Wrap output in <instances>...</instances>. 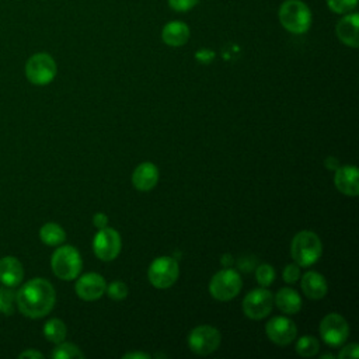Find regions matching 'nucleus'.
<instances>
[{"mask_svg":"<svg viewBox=\"0 0 359 359\" xmlns=\"http://www.w3.org/2000/svg\"><path fill=\"white\" fill-rule=\"evenodd\" d=\"M56 294L49 280L34 278L24 283L15 293L18 310L29 318L45 317L55 306Z\"/></svg>","mask_w":359,"mask_h":359,"instance_id":"f257e3e1","label":"nucleus"},{"mask_svg":"<svg viewBox=\"0 0 359 359\" xmlns=\"http://www.w3.org/2000/svg\"><path fill=\"white\" fill-rule=\"evenodd\" d=\"M290 254L299 266H310L316 264L323 254V245L318 236L310 230L299 231L292 240Z\"/></svg>","mask_w":359,"mask_h":359,"instance_id":"f03ea898","label":"nucleus"},{"mask_svg":"<svg viewBox=\"0 0 359 359\" xmlns=\"http://www.w3.org/2000/svg\"><path fill=\"white\" fill-rule=\"evenodd\" d=\"M279 21L292 34H303L311 25L310 8L300 0H286L279 8Z\"/></svg>","mask_w":359,"mask_h":359,"instance_id":"7ed1b4c3","label":"nucleus"},{"mask_svg":"<svg viewBox=\"0 0 359 359\" xmlns=\"http://www.w3.org/2000/svg\"><path fill=\"white\" fill-rule=\"evenodd\" d=\"M53 273L62 280L76 279L81 271L83 262L80 252L73 245H62L55 250L50 258Z\"/></svg>","mask_w":359,"mask_h":359,"instance_id":"20e7f679","label":"nucleus"},{"mask_svg":"<svg viewBox=\"0 0 359 359\" xmlns=\"http://www.w3.org/2000/svg\"><path fill=\"white\" fill-rule=\"evenodd\" d=\"M241 286L243 282L240 273L231 268H224L212 276L209 282V293L216 300L227 302L240 293Z\"/></svg>","mask_w":359,"mask_h":359,"instance_id":"39448f33","label":"nucleus"},{"mask_svg":"<svg viewBox=\"0 0 359 359\" xmlns=\"http://www.w3.org/2000/svg\"><path fill=\"white\" fill-rule=\"evenodd\" d=\"M27 79L36 86L49 84L56 76V63L48 53H35L25 63Z\"/></svg>","mask_w":359,"mask_h":359,"instance_id":"423d86ee","label":"nucleus"},{"mask_svg":"<svg viewBox=\"0 0 359 359\" xmlns=\"http://www.w3.org/2000/svg\"><path fill=\"white\" fill-rule=\"evenodd\" d=\"M180 275L178 262L171 257L156 258L147 271L150 283L157 289H167L175 283Z\"/></svg>","mask_w":359,"mask_h":359,"instance_id":"0eeeda50","label":"nucleus"},{"mask_svg":"<svg viewBox=\"0 0 359 359\" xmlns=\"http://www.w3.org/2000/svg\"><path fill=\"white\" fill-rule=\"evenodd\" d=\"M222 337L217 328L212 325H198L188 335V346L196 355H209L220 345Z\"/></svg>","mask_w":359,"mask_h":359,"instance_id":"6e6552de","label":"nucleus"},{"mask_svg":"<svg viewBox=\"0 0 359 359\" xmlns=\"http://www.w3.org/2000/svg\"><path fill=\"white\" fill-rule=\"evenodd\" d=\"M273 307V296L265 287L252 289L243 300V311L251 320L265 318Z\"/></svg>","mask_w":359,"mask_h":359,"instance_id":"1a4fd4ad","label":"nucleus"},{"mask_svg":"<svg viewBox=\"0 0 359 359\" xmlns=\"http://www.w3.org/2000/svg\"><path fill=\"white\" fill-rule=\"evenodd\" d=\"M320 335L327 345L339 346L348 339L349 325L341 314L330 313L320 323Z\"/></svg>","mask_w":359,"mask_h":359,"instance_id":"9d476101","label":"nucleus"},{"mask_svg":"<svg viewBox=\"0 0 359 359\" xmlns=\"http://www.w3.org/2000/svg\"><path fill=\"white\" fill-rule=\"evenodd\" d=\"M93 250L98 259L112 261L121 251V236L115 229L104 227L98 229V233L93 240Z\"/></svg>","mask_w":359,"mask_h":359,"instance_id":"9b49d317","label":"nucleus"},{"mask_svg":"<svg viewBox=\"0 0 359 359\" xmlns=\"http://www.w3.org/2000/svg\"><path fill=\"white\" fill-rule=\"evenodd\" d=\"M266 337L276 345H289L297 334L296 324L283 316L272 317L265 325Z\"/></svg>","mask_w":359,"mask_h":359,"instance_id":"f8f14e48","label":"nucleus"},{"mask_svg":"<svg viewBox=\"0 0 359 359\" xmlns=\"http://www.w3.org/2000/svg\"><path fill=\"white\" fill-rule=\"evenodd\" d=\"M74 289L80 299L87 300V302L97 300L105 293L107 282H105L104 276H101L100 273L90 272V273H86L79 278Z\"/></svg>","mask_w":359,"mask_h":359,"instance_id":"ddd939ff","label":"nucleus"},{"mask_svg":"<svg viewBox=\"0 0 359 359\" xmlns=\"http://www.w3.org/2000/svg\"><path fill=\"white\" fill-rule=\"evenodd\" d=\"M334 184L337 189L348 196H358L359 194V172L356 165H342L335 170Z\"/></svg>","mask_w":359,"mask_h":359,"instance_id":"4468645a","label":"nucleus"},{"mask_svg":"<svg viewBox=\"0 0 359 359\" xmlns=\"http://www.w3.org/2000/svg\"><path fill=\"white\" fill-rule=\"evenodd\" d=\"M158 182V170L153 163L139 164L132 174V184L140 192L151 191Z\"/></svg>","mask_w":359,"mask_h":359,"instance_id":"2eb2a0df","label":"nucleus"},{"mask_svg":"<svg viewBox=\"0 0 359 359\" xmlns=\"http://www.w3.org/2000/svg\"><path fill=\"white\" fill-rule=\"evenodd\" d=\"M24 278L21 262L11 255L0 258V282L7 287L17 286Z\"/></svg>","mask_w":359,"mask_h":359,"instance_id":"dca6fc26","label":"nucleus"},{"mask_svg":"<svg viewBox=\"0 0 359 359\" xmlns=\"http://www.w3.org/2000/svg\"><path fill=\"white\" fill-rule=\"evenodd\" d=\"M302 290L311 300H320L327 294L328 285L325 278L314 271H307L302 278Z\"/></svg>","mask_w":359,"mask_h":359,"instance_id":"f3484780","label":"nucleus"},{"mask_svg":"<svg viewBox=\"0 0 359 359\" xmlns=\"http://www.w3.org/2000/svg\"><path fill=\"white\" fill-rule=\"evenodd\" d=\"M358 25H359V15L351 14L344 18H341L337 24L335 32L337 36L344 42L345 45L351 48H358L359 38H358Z\"/></svg>","mask_w":359,"mask_h":359,"instance_id":"a211bd4d","label":"nucleus"},{"mask_svg":"<svg viewBox=\"0 0 359 359\" xmlns=\"http://www.w3.org/2000/svg\"><path fill=\"white\" fill-rule=\"evenodd\" d=\"M276 307L285 314H296L302 309V297L292 287H282L273 297Z\"/></svg>","mask_w":359,"mask_h":359,"instance_id":"6ab92c4d","label":"nucleus"},{"mask_svg":"<svg viewBox=\"0 0 359 359\" xmlns=\"http://www.w3.org/2000/svg\"><path fill=\"white\" fill-rule=\"evenodd\" d=\"M163 41L170 46H181L189 38V28L182 21H171L163 28Z\"/></svg>","mask_w":359,"mask_h":359,"instance_id":"aec40b11","label":"nucleus"},{"mask_svg":"<svg viewBox=\"0 0 359 359\" xmlns=\"http://www.w3.org/2000/svg\"><path fill=\"white\" fill-rule=\"evenodd\" d=\"M39 238L46 245H59L66 240V233L57 223L49 222L41 227Z\"/></svg>","mask_w":359,"mask_h":359,"instance_id":"412c9836","label":"nucleus"},{"mask_svg":"<svg viewBox=\"0 0 359 359\" xmlns=\"http://www.w3.org/2000/svg\"><path fill=\"white\" fill-rule=\"evenodd\" d=\"M66 325L62 320L59 318H50L46 321L45 327H43V335L48 341L53 342V344H59L66 338Z\"/></svg>","mask_w":359,"mask_h":359,"instance_id":"4be33fe9","label":"nucleus"},{"mask_svg":"<svg viewBox=\"0 0 359 359\" xmlns=\"http://www.w3.org/2000/svg\"><path fill=\"white\" fill-rule=\"evenodd\" d=\"M52 358L55 359H74V358H84V353L80 351L79 346H76L74 344L70 342H59L57 346L53 349L52 352Z\"/></svg>","mask_w":359,"mask_h":359,"instance_id":"5701e85b","label":"nucleus"},{"mask_svg":"<svg viewBox=\"0 0 359 359\" xmlns=\"http://www.w3.org/2000/svg\"><path fill=\"white\" fill-rule=\"evenodd\" d=\"M318 349H320V344L317 338H314L313 335L300 337L299 341L296 342V352L303 358L314 356L318 352Z\"/></svg>","mask_w":359,"mask_h":359,"instance_id":"b1692460","label":"nucleus"},{"mask_svg":"<svg viewBox=\"0 0 359 359\" xmlns=\"http://www.w3.org/2000/svg\"><path fill=\"white\" fill-rule=\"evenodd\" d=\"M15 304V293L7 286H0V313L10 316L14 313Z\"/></svg>","mask_w":359,"mask_h":359,"instance_id":"393cba45","label":"nucleus"},{"mask_svg":"<svg viewBox=\"0 0 359 359\" xmlns=\"http://www.w3.org/2000/svg\"><path fill=\"white\" fill-rule=\"evenodd\" d=\"M255 279H257V282L261 286H264V287L269 286L275 280V269H273V266L269 265V264L258 265L255 268Z\"/></svg>","mask_w":359,"mask_h":359,"instance_id":"a878e982","label":"nucleus"},{"mask_svg":"<svg viewBox=\"0 0 359 359\" xmlns=\"http://www.w3.org/2000/svg\"><path fill=\"white\" fill-rule=\"evenodd\" d=\"M128 286L122 280H114L109 283L105 289V293L112 299V300H123L128 296Z\"/></svg>","mask_w":359,"mask_h":359,"instance_id":"bb28decb","label":"nucleus"},{"mask_svg":"<svg viewBox=\"0 0 359 359\" xmlns=\"http://www.w3.org/2000/svg\"><path fill=\"white\" fill-rule=\"evenodd\" d=\"M356 1L358 0H327V4L334 13L342 14L353 10L356 7Z\"/></svg>","mask_w":359,"mask_h":359,"instance_id":"cd10ccee","label":"nucleus"},{"mask_svg":"<svg viewBox=\"0 0 359 359\" xmlns=\"http://www.w3.org/2000/svg\"><path fill=\"white\" fill-rule=\"evenodd\" d=\"M300 278V266L297 264H289L283 269V280L286 283H294Z\"/></svg>","mask_w":359,"mask_h":359,"instance_id":"c85d7f7f","label":"nucleus"},{"mask_svg":"<svg viewBox=\"0 0 359 359\" xmlns=\"http://www.w3.org/2000/svg\"><path fill=\"white\" fill-rule=\"evenodd\" d=\"M338 358L339 359H356V358H359V345L355 344V342L345 345L339 351Z\"/></svg>","mask_w":359,"mask_h":359,"instance_id":"c756f323","label":"nucleus"},{"mask_svg":"<svg viewBox=\"0 0 359 359\" xmlns=\"http://www.w3.org/2000/svg\"><path fill=\"white\" fill-rule=\"evenodd\" d=\"M199 0H168V4L175 11H188L198 4Z\"/></svg>","mask_w":359,"mask_h":359,"instance_id":"7c9ffc66","label":"nucleus"},{"mask_svg":"<svg viewBox=\"0 0 359 359\" xmlns=\"http://www.w3.org/2000/svg\"><path fill=\"white\" fill-rule=\"evenodd\" d=\"M238 268L244 272H250L255 268V259L252 257H241L238 259Z\"/></svg>","mask_w":359,"mask_h":359,"instance_id":"2f4dec72","label":"nucleus"},{"mask_svg":"<svg viewBox=\"0 0 359 359\" xmlns=\"http://www.w3.org/2000/svg\"><path fill=\"white\" fill-rule=\"evenodd\" d=\"M93 224L97 227V229H104L107 227L108 224V217L105 213H95L93 216Z\"/></svg>","mask_w":359,"mask_h":359,"instance_id":"473e14b6","label":"nucleus"},{"mask_svg":"<svg viewBox=\"0 0 359 359\" xmlns=\"http://www.w3.org/2000/svg\"><path fill=\"white\" fill-rule=\"evenodd\" d=\"M20 358L24 359V358H28V359H42L43 355L35 349H28V351H24L20 353Z\"/></svg>","mask_w":359,"mask_h":359,"instance_id":"72a5a7b5","label":"nucleus"},{"mask_svg":"<svg viewBox=\"0 0 359 359\" xmlns=\"http://www.w3.org/2000/svg\"><path fill=\"white\" fill-rule=\"evenodd\" d=\"M122 358L123 359H149L150 355L146 352H128Z\"/></svg>","mask_w":359,"mask_h":359,"instance_id":"f704fd0d","label":"nucleus"},{"mask_svg":"<svg viewBox=\"0 0 359 359\" xmlns=\"http://www.w3.org/2000/svg\"><path fill=\"white\" fill-rule=\"evenodd\" d=\"M325 167L328 168V170H337L339 165H338V160H335L334 157H328L327 160H325Z\"/></svg>","mask_w":359,"mask_h":359,"instance_id":"c9c22d12","label":"nucleus"},{"mask_svg":"<svg viewBox=\"0 0 359 359\" xmlns=\"http://www.w3.org/2000/svg\"><path fill=\"white\" fill-rule=\"evenodd\" d=\"M233 261H234V259L231 258V255H230V254H226V255H223V257H222V264H223L226 268H227L230 264H233Z\"/></svg>","mask_w":359,"mask_h":359,"instance_id":"e433bc0d","label":"nucleus"},{"mask_svg":"<svg viewBox=\"0 0 359 359\" xmlns=\"http://www.w3.org/2000/svg\"><path fill=\"white\" fill-rule=\"evenodd\" d=\"M320 358H321V359H327V358H334V355H328V353H327V355H321Z\"/></svg>","mask_w":359,"mask_h":359,"instance_id":"4c0bfd02","label":"nucleus"}]
</instances>
